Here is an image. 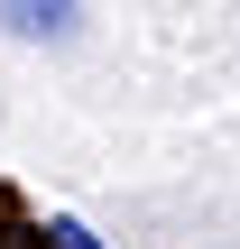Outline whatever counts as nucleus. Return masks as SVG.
<instances>
[{
  "label": "nucleus",
  "mask_w": 240,
  "mask_h": 249,
  "mask_svg": "<svg viewBox=\"0 0 240 249\" xmlns=\"http://www.w3.org/2000/svg\"><path fill=\"white\" fill-rule=\"evenodd\" d=\"M83 0H0V28L9 37H65Z\"/></svg>",
  "instance_id": "obj_1"
},
{
  "label": "nucleus",
  "mask_w": 240,
  "mask_h": 249,
  "mask_svg": "<svg viewBox=\"0 0 240 249\" xmlns=\"http://www.w3.org/2000/svg\"><path fill=\"white\" fill-rule=\"evenodd\" d=\"M37 240H46V249H102V240H92V231H83V222H46Z\"/></svg>",
  "instance_id": "obj_2"
},
{
  "label": "nucleus",
  "mask_w": 240,
  "mask_h": 249,
  "mask_svg": "<svg viewBox=\"0 0 240 249\" xmlns=\"http://www.w3.org/2000/svg\"><path fill=\"white\" fill-rule=\"evenodd\" d=\"M0 249H46V240H37V231H0Z\"/></svg>",
  "instance_id": "obj_3"
}]
</instances>
